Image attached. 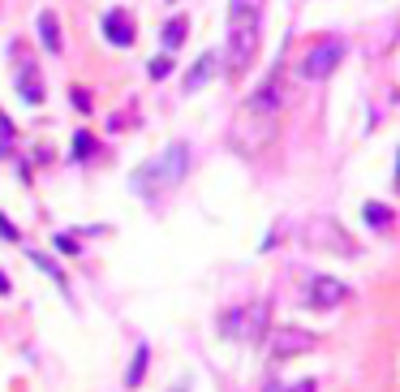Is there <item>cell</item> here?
<instances>
[{"mask_svg": "<svg viewBox=\"0 0 400 392\" xmlns=\"http://www.w3.org/2000/svg\"><path fill=\"white\" fill-rule=\"evenodd\" d=\"M263 31V0H233L229 5V39H224V73L241 78L259 52Z\"/></svg>", "mask_w": 400, "mask_h": 392, "instance_id": "obj_1", "label": "cell"}, {"mask_svg": "<svg viewBox=\"0 0 400 392\" xmlns=\"http://www.w3.org/2000/svg\"><path fill=\"white\" fill-rule=\"evenodd\" d=\"M185 173H190V146L185 142H168L160 156H151L138 173L130 177V186L142 194V199H160V194H168L172 186H181L185 181Z\"/></svg>", "mask_w": 400, "mask_h": 392, "instance_id": "obj_2", "label": "cell"}, {"mask_svg": "<svg viewBox=\"0 0 400 392\" xmlns=\"http://www.w3.org/2000/svg\"><path fill=\"white\" fill-rule=\"evenodd\" d=\"M344 61V39L328 35V39H318L310 52L297 61V78H306V82H323V78H332V69Z\"/></svg>", "mask_w": 400, "mask_h": 392, "instance_id": "obj_3", "label": "cell"}, {"mask_svg": "<svg viewBox=\"0 0 400 392\" xmlns=\"http://www.w3.org/2000/svg\"><path fill=\"white\" fill-rule=\"evenodd\" d=\"M224 332H233L241 340H259L263 328H267V302H249V306H237L233 315H224L220 319Z\"/></svg>", "mask_w": 400, "mask_h": 392, "instance_id": "obj_4", "label": "cell"}, {"mask_svg": "<svg viewBox=\"0 0 400 392\" xmlns=\"http://www.w3.org/2000/svg\"><path fill=\"white\" fill-rule=\"evenodd\" d=\"M344 298H348V285L344 280H336V276H314L310 280V306L314 310H332Z\"/></svg>", "mask_w": 400, "mask_h": 392, "instance_id": "obj_5", "label": "cell"}, {"mask_svg": "<svg viewBox=\"0 0 400 392\" xmlns=\"http://www.w3.org/2000/svg\"><path fill=\"white\" fill-rule=\"evenodd\" d=\"M104 39H108L112 47H130V43L138 39V31H134V13L108 9V13H104Z\"/></svg>", "mask_w": 400, "mask_h": 392, "instance_id": "obj_6", "label": "cell"}, {"mask_svg": "<svg viewBox=\"0 0 400 392\" xmlns=\"http://www.w3.org/2000/svg\"><path fill=\"white\" fill-rule=\"evenodd\" d=\"M17 91H22L26 104H43V78H39V65L31 56L17 61Z\"/></svg>", "mask_w": 400, "mask_h": 392, "instance_id": "obj_7", "label": "cell"}, {"mask_svg": "<svg viewBox=\"0 0 400 392\" xmlns=\"http://www.w3.org/2000/svg\"><path fill=\"white\" fill-rule=\"evenodd\" d=\"M302 349H310V332H302V328H284V332H276V345H271V354H276V358L302 354Z\"/></svg>", "mask_w": 400, "mask_h": 392, "instance_id": "obj_8", "label": "cell"}, {"mask_svg": "<svg viewBox=\"0 0 400 392\" xmlns=\"http://www.w3.org/2000/svg\"><path fill=\"white\" fill-rule=\"evenodd\" d=\"M215 69H220V56L215 52H203L194 61V69L185 73V91H198V86H207L211 78H215Z\"/></svg>", "mask_w": 400, "mask_h": 392, "instance_id": "obj_9", "label": "cell"}, {"mask_svg": "<svg viewBox=\"0 0 400 392\" xmlns=\"http://www.w3.org/2000/svg\"><path fill=\"white\" fill-rule=\"evenodd\" d=\"M280 100H284V91H280V78L271 73V82L254 91V100H249V108H254V112H276V108H280Z\"/></svg>", "mask_w": 400, "mask_h": 392, "instance_id": "obj_10", "label": "cell"}, {"mask_svg": "<svg viewBox=\"0 0 400 392\" xmlns=\"http://www.w3.org/2000/svg\"><path fill=\"white\" fill-rule=\"evenodd\" d=\"M39 43L47 47V52H61V43H65L61 22H56V13H52V9H43V13H39Z\"/></svg>", "mask_w": 400, "mask_h": 392, "instance_id": "obj_11", "label": "cell"}, {"mask_svg": "<svg viewBox=\"0 0 400 392\" xmlns=\"http://www.w3.org/2000/svg\"><path fill=\"white\" fill-rule=\"evenodd\" d=\"M146 358H151V349L138 345V349H134V362H130V371H125V388H138V384H142V375H146Z\"/></svg>", "mask_w": 400, "mask_h": 392, "instance_id": "obj_12", "label": "cell"}, {"mask_svg": "<svg viewBox=\"0 0 400 392\" xmlns=\"http://www.w3.org/2000/svg\"><path fill=\"white\" fill-rule=\"evenodd\" d=\"M185 31H190V22H185V17H168V27H164V47H168V52H172V47H181Z\"/></svg>", "mask_w": 400, "mask_h": 392, "instance_id": "obj_13", "label": "cell"}, {"mask_svg": "<svg viewBox=\"0 0 400 392\" xmlns=\"http://www.w3.org/2000/svg\"><path fill=\"white\" fill-rule=\"evenodd\" d=\"M31 263H35V267H43V272L52 276L56 285H65V276H61V263H56V259H47L43 250H31Z\"/></svg>", "mask_w": 400, "mask_h": 392, "instance_id": "obj_14", "label": "cell"}, {"mask_svg": "<svg viewBox=\"0 0 400 392\" xmlns=\"http://www.w3.org/2000/svg\"><path fill=\"white\" fill-rule=\"evenodd\" d=\"M366 225H374V229H387V220H392V211L387 207H379V203H366Z\"/></svg>", "mask_w": 400, "mask_h": 392, "instance_id": "obj_15", "label": "cell"}, {"mask_svg": "<svg viewBox=\"0 0 400 392\" xmlns=\"http://www.w3.org/2000/svg\"><path fill=\"white\" fill-rule=\"evenodd\" d=\"M146 73H151L155 82H160V78H168V73H172V56H151V65H146Z\"/></svg>", "mask_w": 400, "mask_h": 392, "instance_id": "obj_16", "label": "cell"}, {"mask_svg": "<svg viewBox=\"0 0 400 392\" xmlns=\"http://www.w3.org/2000/svg\"><path fill=\"white\" fill-rule=\"evenodd\" d=\"M91 151H95V138H91V134H86V130H82V134H78V138H73V160H86V156H91Z\"/></svg>", "mask_w": 400, "mask_h": 392, "instance_id": "obj_17", "label": "cell"}, {"mask_svg": "<svg viewBox=\"0 0 400 392\" xmlns=\"http://www.w3.org/2000/svg\"><path fill=\"white\" fill-rule=\"evenodd\" d=\"M9 146H13V121L0 112V156H9Z\"/></svg>", "mask_w": 400, "mask_h": 392, "instance_id": "obj_18", "label": "cell"}, {"mask_svg": "<svg viewBox=\"0 0 400 392\" xmlns=\"http://www.w3.org/2000/svg\"><path fill=\"white\" fill-rule=\"evenodd\" d=\"M73 108H82V112L91 108V100H86V91H78V86H73Z\"/></svg>", "mask_w": 400, "mask_h": 392, "instance_id": "obj_19", "label": "cell"}, {"mask_svg": "<svg viewBox=\"0 0 400 392\" xmlns=\"http://www.w3.org/2000/svg\"><path fill=\"white\" fill-rule=\"evenodd\" d=\"M56 246H61V250H69V255H73V250H78V241H73V237H69V233H61V237H56Z\"/></svg>", "mask_w": 400, "mask_h": 392, "instance_id": "obj_20", "label": "cell"}, {"mask_svg": "<svg viewBox=\"0 0 400 392\" xmlns=\"http://www.w3.org/2000/svg\"><path fill=\"white\" fill-rule=\"evenodd\" d=\"M0 233H5V241H17V229L9 225V220H5V216H0Z\"/></svg>", "mask_w": 400, "mask_h": 392, "instance_id": "obj_21", "label": "cell"}, {"mask_svg": "<svg viewBox=\"0 0 400 392\" xmlns=\"http://www.w3.org/2000/svg\"><path fill=\"white\" fill-rule=\"evenodd\" d=\"M263 392H284V384H280V379H267V384H263Z\"/></svg>", "mask_w": 400, "mask_h": 392, "instance_id": "obj_22", "label": "cell"}, {"mask_svg": "<svg viewBox=\"0 0 400 392\" xmlns=\"http://www.w3.org/2000/svg\"><path fill=\"white\" fill-rule=\"evenodd\" d=\"M284 392H314V384H302V388H284Z\"/></svg>", "mask_w": 400, "mask_h": 392, "instance_id": "obj_23", "label": "cell"}]
</instances>
